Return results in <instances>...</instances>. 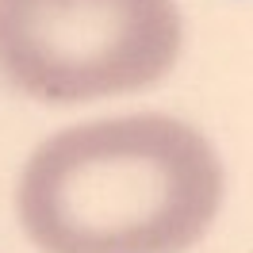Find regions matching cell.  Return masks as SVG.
<instances>
[{"mask_svg":"<svg viewBox=\"0 0 253 253\" xmlns=\"http://www.w3.org/2000/svg\"><path fill=\"white\" fill-rule=\"evenodd\" d=\"M219 204V154L161 111L50 134L16 192L19 222L42 253H184Z\"/></svg>","mask_w":253,"mask_h":253,"instance_id":"1","label":"cell"},{"mask_svg":"<svg viewBox=\"0 0 253 253\" xmlns=\"http://www.w3.org/2000/svg\"><path fill=\"white\" fill-rule=\"evenodd\" d=\"M176 54L173 0H0V73L42 104L150 88Z\"/></svg>","mask_w":253,"mask_h":253,"instance_id":"2","label":"cell"}]
</instances>
